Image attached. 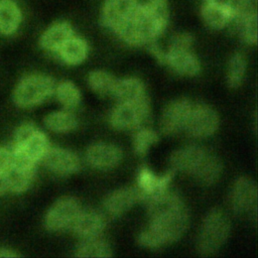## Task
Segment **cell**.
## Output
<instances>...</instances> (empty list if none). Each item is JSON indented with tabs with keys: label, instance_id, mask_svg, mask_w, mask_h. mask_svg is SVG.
<instances>
[{
	"label": "cell",
	"instance_id": "6da1fadb",
	"mask_svg": "<svg viewBox=\"0 0 258 258\" xmlns=\"http://www.w3.org/2000/svg\"><path fill=\"white\" fill-rule=\"evenodd\" d=\"M167 22V0H148L144 4L139 3L129 22L117 35L129 45H147L164 32Z\"/></svg>",
	"mask_w": 258,
	"mask_h": 258
},
{
	"label": "cell",
	"instance_id": "7a4b0ae2",
	"mask_svg": "<svg viewBox=\"0 0 258 258\" xmlns=\"http://www.w3.org/2000/svg\"><path fill=\"white\" fill-rule=\"evenodd\" d=\"M188 225L185 206L153 215L148 227L138 236V243L146 248L156 249L178 240Z\"/></svg>",
	"mask_w": 258,
	"mask_h": 258
},
{
	"label": "cell",
	"instance_id": "3957f363",
	"mask_svg": "<svg viewBox=\"0 0 258 258\" xmlns=\"http://www.w3.org/2000/svg\"><path fill=\"white\" fill-rule=\"evenodd\" d=\"M46 135L31 123L22 124L16 130L10 148L12 164L35 166L49 149Z\"/></svg>",
	"mask_w": 258,
	"mask_h": 258
},
{
	"label": "cell",
	"instance_id": "277c9868",
	"mask_svg": "<svg viewBox=\"0 0 258 258\" xmlns=\"http://www.w3.org/2000/svg\"><path fill=\"white\" fill-rule=\"evenodd\" d=\"M230 220L221 209L211 210L205 217L199 237L198 250L203 255L217 252L227 241L230 234Z\"/></svg>",
	"mask_w": 258,
	"mask_h": 258
},
{
	"label": "cell",
	"instance_id": "5b68a950",
	"mask_svg": "<svg viewBox=\"0 0 258 258\" xmlns=\"http://www.w3.org/2000/svg\"><path fill=\"white\" fill-rule=\"evenodd\" d=\"M54 80L43 74H31L23 77L13 91V101L21 108L40 104L55 91Z\"/></svg>",
	"mask_w": 258,
	"mask_h": 258
},
{
	"label": "cell",
	"instance_id": "8992f818",
	"mask_svg": "<svg viewBox=\"0 0 258 258\" xmlns=\"http://www.w3.org/2000/svg\"><path fill=\"white\" fill-rule=\"evenodd\" d=\"M81 210V204L75 197H61L47 210L44 217V226L51 232H59L71 228Z\"/></svg>",
	"mask_w": 258,
	"mask_h": 258
},
{
	"label": "cell",
	"instance_id": "52a82bcc",
	"mask_svg": "<svg viewBox=\"0 0 258 258\" xmlns=\"http://www.w3.org/2000/svg\"><path fill=\"white\" fill-rule=\"evenodd\" d=\"M149 113V100L138 103H118L110 114V123L119 130L137 129L146 122Z\"/></svg>",
	"mask_w": 258,
	"mask_h": 258
},
{
	"label": "cell",
	"instance_id": "ba28073f",
	"mask_svg": "<svg viewBox=\"0 0 258 258\" xmlns=\"http://www.w3.org/2000/svg\"><path fill=\"white\" fill-rule=\"evenodd\" d=\"M138 5L137 0H105L101 10V22L117 34L129 22Z\"/></svg>",
	"mask_w": 258,
	"mask_h": 258
},
{
	"label": "cell",
	"instance_id": "9c48e42d",
	"mask_svg": "<svg viewBox=\"0 0 258 258\" xmlns=\"http://www.w3.org/2000/svg\"><path fill=\"white\" fill-rule=\"evenodd\" d=\"M217 112L207 105L192 106L184 130L192 137L205 138L214 134L219 127Z\"/></svg>",
	"mask_w": 258,
	"mask_h": 258
},
{
	"label": "cell",
	"instance_id": "30bf717a",
	"mask_svg": "<svg viewBox=\"0 0 258 258\" xmlns=\"http://www.w3.org/2000/svg\"><path fill=\"white\" fill-rule=\"evenodd\" d=\"M192 104L185 98L170 101L162 111L160 129L166 135H172L184 129Z\"/></svg>",
	"mask_w": 258,
	"mask_h": 258
},
{
	"label": "cell",
	"instance_id": "8fae6325",
	"mask_svg": "<svg viewBox=\"0 0 258 258\" xmlns=\"http://www.w3.org/2000/svg\"><path fill=\"white\" fill-rule=\"evenodd\" d=\"M257 186L255 182L246 176L237 178L233 184L230 204L232 210L239 215L256 211L257 203Z\"/></svg>",
	"mask_w": 258,
	"mask_h": 258
},
{
	"label": "cell",
	"instance_id": "7c38bea8",
	"mask_svg": "<svg viewBox=\"0 0 258 258\" xmlns=\"http://www.w3.org/2000/svg\"><path fill=\"white\" fill-rule=\"evenodd\" d=\"M41 162L47 169L60 175L73 174L81 167V161L78 155L61 147H49Z\"/></svg>",
	"mask_w": 258,
	"mask_h": 258
},
{
	"label": "cell",
	"instance_id": "4fadbf2b",
	"mask_svg": "<svg viewBox=\"0 0 258 258\" xmlns=\"http://www.w3.org/2000/svg\"><path fill=\"white\" fill-rule=\"evenodd\" d=\"M173 175L174 170L172 169L162 175H156L151 169L145 166L139 168L136 178V187L141 192V202L166 190Z\"/></svg>",
	"mask_w": 258,
	"mask_h": 258
},
{
	"label": "cell",
	"instance_id": "5bb4252c",
	"mask_svg": "<svg viewBox=\"0 0 258 258\" xmlns=\"http://www.w3.org/2000/svg\"><path fill=\"white\" fill-rule=\"evenodd\" d=\"M163 63L183 76H196L201 71V64L190 48L168 46L163 53Z\"/></svg>",
	"mask_w": 258,
	"mask_h": 258
},
{
	"label": "cell",
	"instance_id": "9a60e30c",
	"mask_svg": "<svg viewBox=\"0 0 258 258\" xmlns=\"http://www.w3.org/2000/svg\"><path fill=\"white\" fill-rule=\"evenodd\" d=\"M122 150L112 143L98 142L88 147L87 162L99 169H108L116 166L122 159Z\"/></svg>",
	"mask_w": 258,
	"mask_h": 258
},
{
	"label": "cell",
	"instance_id": "2e32d148",
	"mask_svg": "<svg viewBox=\"0 0 258 258\" xmlns=\"http://www.w3.org/2000/svg\"><path fill=\"white\" fill-rule=\"evenodd\" d=\"M208 152L197 145H187L173 151L169 157V163L172 170H177L189 174H194Z\"/></svg>",
	"mask_w": 258,
	"mask_h": 258
},
{
	"label": "cell",
	"instance_id": "e0dca14e",
	"mask_svg": "<svg viewBox=\"0 0 258 258\" xmlns=\"http://www.w3.org/2000/svg\"><path fill=\"white\" fill-rule=\"evenodd\" d=\"M137 202H141V192L136 186H125L110 192L104 200L106 212L114 217L129 211Z\"/></svg>",
	"mask_w": 258,
	"mask_h": 258
},
{
	"label": "cell",
	"instance_id": "ac0fdd59",
	"mask_svg": "<svg viewBox=\"0 0 258 258\" xmlns=\"http://www.w3.org/2000/svg\"><path fill=\"white\" fill-rule=\"evenodd\" d=\"M105 226L106 220L102 213L92 209H82L71 228L77 236L82 239H89L99 237Z\"/></svg>",
	"mask_w": 258,
	"mask_h": 258
},
{
	"label": "cell",
	"instance_id": "d6986e66",
	"mask_svg": "<svg viewBox=\"0 0 258 258\" xmlns=\"http://www.w3.org/2000/svg\"><path fill=\"white\" fill-rule=\"evenodd\" d=\"M111 97L118 103H138L148 100L143 83L136 78L117 79Z\"/></svg>",
	"mask_w": 258,
	"mask_h": 258
},
{
	"label": "cell",
	"instance_id": "ffe728a7",
	"mask_svg": "<svg viewBox=\"0 0 258 258\" xmlns=\"http://www.w3.org/2000/svg\"><path fill=\"white\" fill-rule=\"evenodd\" d=\"M73 35H75L74 29L69 22L57 21L43 31L39 38V44L43 49L56 53L61 45Z\"/></svg>",
	"mask_w": 258,
	"mask_h": 258
},
{
	"label": "cell",
	"instance_id": "44dd1931",
	"mask_svg": "<svg viewBox=\"0 0 258 258\" xmlns=\"http://www.w3.org/2000/svg\"><path fill=\"white\" fill-rule=\"evenodd\" d=\"M4 173L8 183V190L19 194L27 190L31 185L35 175V166H20L11 163Z\"/></svg>",
	"mask_w": 258,
	"mask_h": 258
},
{
	"label": "cell",
	"instance_id": "7402d4cb",
	"mask_svg": "<svg viewBox=\"0 0 258 258\" xmlns=\"http://www.w3.org/2000/svg\"><path fill=\"white\" fill-rule=\"evenodd\" d=\"M22 20V12L14 0H0V33L13 34Z\"/></svg>",
	"mask_w": 258,
	"mask_h": 258
},
{
	"label": "cell",
	"instance_id": "603a6c76",
	"mask_svg": "<svg viewBox=\"0 0 258 258\" xmlns=\"http://www.w3.org/2000/svg\"><path fill=\"white\" fill-rule=\"evenodd\" d=\"M201 15L205 23L213 29H222L234 21V16L228 9L209 0L203 4Z\"/></svg>",
	"mask_w": 258,
	"mask_h": 258
},
{
	"label": "cell",
	"instance_id": "cb8c5ba5",
	"mask_svg": "<svg viewBox=\"0 0 258 258\" xmlns=\"http://www.w3.org/2000/svg\"><path fill=\"white\" fill-rule=\"evenodd\" d=\"M56 54L63 62L76 66L86 59L88 55V44L85 39L73 35L61 45Z\"/></svg>",
	"mask_w": 258,
	"mask_h": 258
},
{
	"label": "cell",
	"instance_id": "d4e9b609",
	"mask_svg": "<svg viewBox=\"0 0 258 258\" xmlns=\"http://www.w3.org/2000/svg\"><path fill=\"white\" fill-rule=\"evenodd\" d=\"M74 256L80 258H107L113 256V249L108 242L99 237L83 239L76 247Z\"/></svg>",
	"mask_w": 258,
	"mask_h": 258
},
{
	"label": "cell",
	"instance_id": "484cf974",
	"mask_svg": "<svg viewBox=\"0 0 258 258\" xmlns=\"http://www.w3.org/2000/svg\"><path fill=\"white\" fill-rule=\"evenodd\" d=\"M44 125L47 129L56 133H66L77 127L76 117L68 110L54 111L44 117Z\"/></svg>",
	"mask_w": 258,
	"mask_h": 258
},
{
	"label": "cell",
	"instance_id": "4316f807",
	"mask_svg": "<svg viewBox=\"0 0 258 258\" xmlns=\"http://www.w3.org/2000/svg\"><path fill=\"white\" fill-rule=\"evenodd\" d=\"M222 172V164L220 160L214 156L208 155L203 160L201 165L198 167V169L192 174L199 181H201L204 184H212L216 182Z\"/></svg>",
	"mask_w": 258,
	"mask_h": 258
},
{
	"label": "cell",
	"instance_id": "83f0119b",
	"mask_svg": "<svg viewBox=\"0 0 258 258\" xmlns=\"http://www.w3.org/2000/svg\"><path fill=\"white\" fill-rule=\"evenodd\" d=\"M117 79L108 72L97 70L89 74L90 88L100 96H112Z\"/></svg>",
	"mask_w": 258,
	"mask_h": 258
},
{
	"label": "cell",
	"instance_id": "f1b7e54d",
	"mask_svg": "<svg viewBox=\"0 0 258 258\" xmlns=\"http://www.w3.org/2000/svg\"><path fill=\"white\" fill-rule=\"evenodd\" d=\"M238 32L241 39L247 44H256L257 42V14L254 9L246 12L237 19Z\"/></svg>",
	"mask_w": 258,
	"mask_h": 258
},
{
	"label": "cell",
	"instance_id": "f546056e",
	"mask_svg": "<svg viewBox=\"0 0 258 258\" xmlns=\"http://www.w3.org/2000/svg\"><path fill=\"white\" fill-rule=\"evenodd\" d=\"M55 94L59 103L67 109L76 108L81 101V92L72 81H62L55 87Z\"/></svg>",
	"mask_w": 258,
	"mask_h": 258
},
{
	"label": "cell",
	"instance_id": "4dcf8cb0",
	"mask_svg": "<svg viewBox=\"0 0 258 258\" xmlns=\"http://www.w3.org/2000/svg\"><path fill=\"white\" fill-rule=\"evenodd\" d=\"M246 73V59L240 52H236L229 60L227 82L231 88H238L244 79Z\"/></svg>",
	"mask_w": 258,
	"mask_h": 258
},
{
	"label": "cell",
	"instance_id": "1f68e13d",
	"mask_svg": "<svg viewBox=\"0 0 258 258\" xmlns=\"http://www.w3.org/2000/svg\"><path fill=\"white\" fill-rule=\"evenodd\" d=\"M158 141V135L149 128H137L133 136V148L136 154L145 155L151 145Z\"/></svg>",
	"mask_w": 258,
	"mask_h": 258
},
{
	"label": "cell",
	"instance_id": "d6a6232c",
	"mask_svg": "<svg viewBox=\"0 0 258 258\" xmlns=\"http://www.w3.org/2000/svg\"><path fill=\"white\" fill-rule=\"evenodd\" d=\"M228 9L234 16V20L252 9L251 0H209Z\"/></svg>",
	"mask_w": 258,
	"mask_h": 258
},
{
	"label": "cell",
	"instance_id": "836d02e7",
	"mask_svg": "<svg viewBox=\"0 0 258 258\" xmlns=\"http://www.w3.org/2000/svg\"><path fill=\"white\" fill-rule=\"evenodd\" d=\"M194 42L192 35L189 33H176L175 35L172 36L169 42V46L173 47H185V48H190L191 44Z\"/></svg>",
	"mask_w": 258,
	"mask_h": 258
},
{
	"label": "cell",
	"instance_id": "e575fe53",
	"mask_svg": "<svg viewBox=\"0 0 258 258\" xmlns=\"http://www.w3.org/2000/svg\"><path fill=\"white\" fill-rule=\"evenodd\" d=\"M12 155L10 149L0 146V173H4L11 164Z\"/></svg>",
	"mask_w": 258,
	"mask_h": 258
},
{
	"label": "cell",
	"instance_id": "d590c367",
	"mask_svg": "<svg viewBox=\"0 0 258 258\" xmlns=\"http://www.w3.org/2000/svg\"><path fill=\"white\" fill-rule=\"evenodd\" d=\"M21 255L18 254L16 251L7 249V248H0V258L7 257V258H14V257H20Z\"/></svg>",
	"mask_w": 258,
	"mask_h": 258
},
{
	"label": "cell",
	"instance_id": "8d00e7d4",
	"mask_svg": "<svg viewBox=\"0 0 258 258\" xmlns=\"http://www.w3.org/2000/svg\"><path fill=\"white\" fill-rule=\"evenodd\" d=\"M8 191V183L5 176V173H0V196Z\"/></svg>",
	"mask_w": 258,
	"mask_h": 258
}]
</instances>
